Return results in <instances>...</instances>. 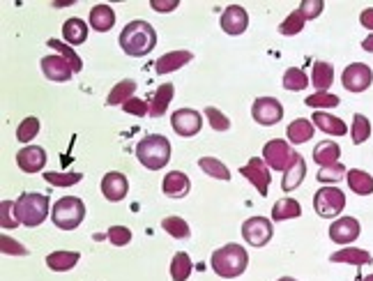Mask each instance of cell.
<instances>
[{"label":"cell","mask_w":373,"mask_h":281,"mask_svg":"<svg viewBox=\"0 0 373 281\" xmlns=\"http://www.w3.org/2000/svg\"><path fill=\"white\" fill-rule=\"evenodd\" d=\"M120 46L131 58H143L157 46V33L147 21H129L120 33Z\"/></svg>","instance_id":"cell-1"},{"label":"cell","mask_w":373,"mask_h":281,"mask_svg":"<svg viewBox=\"0 0 373 281\" xmlns=\"http://www.w3.org/2000/svg\"><path fill=\"white\" fill-rule=\"evenodd\" d=\"M210 265L219 277L224 279H235L240 277L249 265V254L242 244H226L219 247L210 258Z\"/></svg>","instance_id":"cell-2"},{"label":"cell","mask_w":373,"mask_h":281,"mask_svg":"<svg viewBox=\"0 0 373 281\" xmlns=\"http://www.w3.org/2000/svg\"><path fill=\"white\" fill-rule=\"evenodd\" d=\"M136 159L150 171H159L171 161V140L161 134H150L138 140Z\"/></svg>","instance_id":"cell-3"},{"label":"cell","mask_w":373,"mask_h":281,"mask_svg":"<svg viewBox=\"0 0 373 281\" xmlns=\"http://www.w3.org/2000/svg\"><path fill=\"white\" fill-rule=\"evenodd\" d=\"M17 217L28 228L39 226V224L48 217V196L35 194V192L21 194L17 199Z\"/></svg>","instance_id":"cell-4"},{"label":"cell","mask_w":373,"mask_h":281,"mask_svg":"<svg viewBox=\"0 0 373 281\" xmlns=\"http://www.w3.org/2000/svg\"><path fill=\"white\" fill-rule=\"evenodd\" d=\"M51 219L58 228L62 230H74L79 228L83 219H86V203L76 196H65L53 206L51 210Z\"/></svg>","instance_id":"cell-5"},{"label":"cell","mask_w":373,"mask_h":281,"mask_svg":"<svg viewBox=\"0 0 373 281\" xmlns=\"http://www.w3.org/2000/svg\"><path fill=\"white\" fill-rule=\"evenodd\" d=\"M346 208V194L339 187H320L313 196V210L322 219L339 217Z\"/></svg>","instance_id":"cell-6"},{"label":"cell","mask_w":373,"mask_h":281,"mask_svg":"<svg viewBox=\"0 0 373 281\" xmlns=\"http://www.w3.org/2000/svg\"><path fill=\"white\" fill-rule=\"evenodd\" d=\"M263 159L267 166L274 168V171H286V168L293 164L295 150L284 138H272V140H267L263 147Z\"/></svg>","instance_id":"cell-7"},{"label":"cell","mask_w":373,"mask_h":281,"mask_svg":"<svg viewBox=\"0 0 373 281\" xmlns=\"http://www.w3.org/2000/svg\"><path fill=\"white\" fill-rule=\"evenodd\" d=\"M272 235H274V226L265 217H251V219L242 224V237L251 247H265L272 240Z\"/></svg>","instance_id":"cell-8"},{"label":"cell","mask_w":373,"mask_h":281,"mask_svg":"<svg viewBox=\"0 0 373 281\" xmlns=\"http://www.w3.org/2000/svg\"><path fill=\"white\" fill-rule=\"evenodd\" d=\"M251 116L263 127H272V125H277L284 118V107L274 97H258L251 107Z\"/></svg>","instance_id":"cell-9"},{"label":"cell","mask_w":373,"mask_h":281,"mask_svg":"<svg viewBox=\"0 0 373 281\" xmlns=\"http://www.w3.org/2000/svg\"><path fill=\"white\" fill-rule=\"evenodd\" d=\"M341 83H343V88H346L348 93H364V90H367L373 83L371 67L364 65V62H353V65H348L346 69H343Z\"/></svg>","instance_id":"cell-10"},{"label":"cell","mask_w":373,"mask_h":281,"mask_svg":"<svg viewBox=\"0 0 373 281\" xmlns=\"http://www.w3.org/2000/svg\"><path fill=\"white\" fill-rule=\"evenodd\" d=\"M240 173L247 178L253 187L258 189V194L267 196V192H270V182H272V175H270V166L265 164V159L260 157H253L247 161V166L240 168Z\"/></svg>","instance_id":"cell-11"},{"label":"cell","mask_w":373,"mask_h":281,"mask_svg":"<svg viewBox=\"0 0 373 281\" xmlns=\"http://www.w3.org/2000/svg\"><path fill=\"white\" fill-rule=\"evenodd\" d=\"M171 125L175 129V134L178 136H185V138H192L201 132L203 127V118L199 111L194 109H180L175 111L173 118H171Z\"/></svg>","instance_id":"cell-12"},{"label":"cell","mask_w":373,"mask_h":281,"mask_svg":"<svg viewBox=\"0 0 373 281\" xmlns=\"http://www.w3.org/2000/svg\"><path fill=\"white\" fill-rule=\"evenodd\" d=\"M362 233V226L355 217H339L332 226H329V240L336 244H350L355 242Z\"/></svg>","instance_id":"cell-13"},{"label":"cell","mask_w":373,"mask_h":281,"mask_svg":"<svg viewBox=\"0 0 373 281\" xmlns=\"http://www.w3.org/2000/svg\"><path fill=\"white\" fill-rule=\"evenodd\" d=\"M219 24L226 35H242L249 28V14L240 5H228L221 14Z\"/></svg>","instance_id":"cell-14"},{"label":"cell","mask_w":373,"mask_h":281,"mask_svg":"<svg viewBox=\"0 0 373 281\" xmlns=\"http://www.w3.org/2000/svg\"><path fill=\"white\" fill-rule=\"evenodd\" d=\"M42 72L48 81L53 83H65L72 79L74 74V67L69 65V62L62 58V55H46V58H42Z\"/></svg>","instance_id":"cell-15"},{"label":"cell","mask_w":373,"mask_h":281,"mask_svg":"<svg viewBox=\"0 0 373 281\" xmlns=\"http://www.w3.org/2000/svg\"><path fill=\"white\" fill-rule=\"evenodd\" d=\"M17 164L24 173H39L46 166V152L39 145H26L17 152Z\"/></svg>","instance_id":"cell-16"},{"label":"cell","mask_w":373,"mask_h":281,"mask_svg":"<svg viewBox=\"0 0 373 281\" xmlns=\"http://www.w3.org/2000/svg\"><path fill=\"white\" fill-rule=\"evenodd\" d=\"M127 192H129V182H127V178L120 171H111L102 178V194L107 201L111 203L122 201Z\"/></svg>","instance_id":"cell-17"},{"label":"cell","mask_w":373,"mask_h":281,"mask_svg":"<svg viewBox=\"0 0 373 281\" xmlns=\"http://www.w3.org/2000/svg\"><path fill=\"white\" fill-rule=\"evenodd\" d=\"M307 178V161L302 157L300 152H295V159L293 164L284 171V180H281V189L284 192H293V189H298L302 182Z\"/></svg>","instance_id":"cell-18"},{"label":"cell","mask_w":373,"mask_h":281,"mask_svg":"<svg viewBox=\"0 0 373 281\" xmlns=\"http://www.w3.org/2000/svg\"><path fill=\"white\" fill-rule=\"evenodd\" d=\"M173 95H175V88L173 83H161V86L154 90L152 97H150V118H161L168 111V104L173 102Z\"/></svg>","instance_id":"cell-19"},{"label":"cell","mask_w":373,"mask_h":281,"mask_svg":"<svg viewBox=\"0 0 373 281\" xmlns=\"http://www.w3.org/2000/svg\"><path fill=\"white\" fill-rule=\"evenodd\" d=\"M161 189H164V194L168 199H182V196L189 194V189H192V182L182 171H171L161 182Z\"/></svg>","instance_id":"cell-20"},{"label":"cell","mask_w":373,"mask_h":281,"mask_svg":"<svg viewBox=\"0 0 373 281\" xmlns=\"http://www.w3.org/2000/svg\"><path fill=\"white\" fill-rule=\"evenodd\" d=\"M192 51H171V53H164L161 58L154 62V72L157 74H171L175 69L185 67L192 62Z\"/></svg>","instance_id":"cell-21"},{"label":"cell","mask_w":373,"mask_h":281,"mask_svg":"<svg viewBox=\"0 0 373 281\" xmlns=\"http://www.w3.org/2000/svg\"><path fill=\"white\" fill-rule=\"evenodd\" d=\"M311 120H313V127H318L320 132H325V134H329V136H343L348 132L346 123H343L341 118L329 116V114H325V111H316Z\"/></svg>","instance_id":"cell-22"},{"label":"cell","mask_w":373,"mask_h":281,"mask_svg":"<svg viewBox=\"0 0 373 281\" xmlns=\"http://www.w3.org/2000/svg\"><path fill=\"white\" fill-rule=\"evenodd\" d=\"M62 39L67 42L69 46H76V44H83L88 39V26L86 21L79 19V17H72L62 24Z\"/></svg>","instance_id":"cell-23"},{"label":"cell","mask_w":373,"mask_h":281,"mask_svg":"<svg viewBox=\"0 0 373 281\" xmlns=\"http://www.w3.org/2000/svg\"><path fill=\"white\" fill-rule=\"evenodd\" d=\"M90 26L97 33H109L116 26V12L111 5H95L90 10Z\"/></svg>","instance_id":"cell-24"},{"label":"cell","mask_w":373,"mask_h":281,"mask_svg":"<svg viewBox=\"0 0 373 281\" xmlns=\"http://www.w3.org/2000/svg\"><path fill=\"white\" fill-rule=\"evenodd\" d=\"M329 261L332 263H350V265H369L373 263V256L369 254L367 249H357V247H346V249H339L334 251L332 256H329Z\"/></svg>","instance_id":"cell-25"},{"label":"cell","mask_w":373,"mask_h":281,"mask_svg":"<svg viewBox=\"0 0 373 281\" xmlns=\"http://www.w3.org/2000/svg\"><path fill=\"white\" fill-rule=\"evenodd\" d=\"M311 83H313L316 93H327L329 86L334 83V67L329 65V62L316 60L313 72H311Z\"/></svg>","instance_id":"cell-26"},{"label":"cell","mask_w":373,"mask_h":281,"mask_svg":"<svg viewBox=\"0 0 373 281\" xmlns=\"http://www.w3.org/2000/svg\"><path fill=\"white\" fill-rule=\"evenodd\" d=\"M339 157H341V147L339 143H334V140H320V143L313 147V161L320 168L336 164Z\"/></svg>","instance_id":"cell-27"},{"label":"cell","mask_w":373,"mask_h":281,"mask_svg":"<svg viewBox=\"0 0 373 281\" xmlns=\"http://www.w3.org/2000/svg\"><path fill=\"white\" fill-rule=\"evenodd\" d=\"M313 123L311 120H307V118H298V120H293L291 125H288V129H286V136L291 143L295 145H302V143H307V140H311L313 138Z\"/></svg>","instance_id":"cell-28"},{"label":"cell","mask_w":373,"mask_h":281,"mask_svg":"<svg viewBox=\"0 0 373 281\" xmlns=\"http://www.w3.org/2000/svg\"><path fill=\"white\" fill-rule=\"evenodd\" d=\"M81 261L79 251H53V254L46 256V265L53 272H69L76 268V263Z\"/></svg>","instance_id":"cell-29"},{"label":"cell","mask_w":373,"mask_h":281,"mask_svg":"<svg viewBox=\"0 0 373 281\" xmlns=\"http://www.w3.org/2000/svg\"><path fill=\"white\" fill-rule=\"evenodd\" d=\"M300 215H302V206L295 199H281L274 203V208H272V221L298 219Z\"/></svg>","instance_id":"cell-30"},{"label":"cell","mask_w":373,"mask_h":281,"mask_svg":"<svg viewBox=\"0 0 373 281\" xmlns=\"http://www.w3.org/2000/svg\"><path fill=\"white\" fill-rule=\"evenodd\" d=\"M346 180H348V187L353 189L357 196H369V194H373V178H371L367 171L353 168V171H348Z\"/></svg>","instance_id":"cell-31"},{"label":"cell","mask_w":373,"mask_h":281,"mask_svg":"<svg viewBox=\"0 0 373 281\" xmlns=\"http://www.w3.org/2000/svg\"><path fill=\"white\" fill-rule=\"evenodd\" d=\"M134 93H136V81L131 79H125L120 81L118 86H113V90L109 93L107 97V104L109 107H118V104H127L134 97Z\"/></svg>","instance_id":"cell-32"},{"label":"cell","mask_w":373,"mask_h":281,"mask_svg":"<svg viewBox=\"0 0 373 281\" xmlns=\"http://www.w3.org/2000/svg\"><path fill=\"white\" fill-rule=\"evenodd\" d=\"M284 88L291 90V93H300V90H304L309 86V76L304 69L300 67H288L284 72Z\"/></svg>","instance_id":"cell-33"},{"label":"cell","mask_w":373,"mask_h":281,"mask_svg":"<svg viewBox=\"0 0 373 281\" xmlns=\"http://www.w3.org/2000/svg\"><path fill=\"white\" fill-rule=\"evenodd\" d=\"M192 277V258L185 251H178L171 261V279L173 281H187Z\"/></svg>","instance_id":"cell-34"},{"label":"cell","mask_w":373,"mask_h":281,"mask_svg":"<svg viewBox=\"0 0 373 281\" xmlns=\"http://www.w3.org/2000/svg\"><path fill=\"white\" fill-rule=\"evenodd\" d=\"M199 166L201 171L210 175V178H217V180H230V171L224 161L215 159V157H201L199 159Z\"/></svg>","instance_id":"cell-35"},{"label":"cell","mask_w":373,"mask_h":281,"mask_svg":"<svg viewBox=\"0 0 373 281\" xmlns=\"http://www.w3.org/2000/svg\"><path fill=\"white\" fill-rule=\"evenodd\" d=\"M161 228L171 237H175V240H185V237H189V233H192L189 224L182 219V217H166V219L161 221Z\"/></svg>","instance_id":"cell-36"},{"label":"cell","mask_w":373,"mask_h":281,"mask_svg":"<svg viewBox=\"0 0 373 281\" xmlns=\"http://www.w3.org/2000/svg\"><path fill=\"white\" fill-rule=\"evenodd\" d=\"M348 175V168L341 164V161H336V164L332 166H322L318 168V182H322V185H334V182H341L343 178Z\"/></svg>","instance_id":"cell-37"},{"label":"cell","mask_w":373,"mask_h":281,"mask_svg":"<svg viewBox=\"0 0 373 281\" xmlns=\"http://www.w3.org/2000/svg\"><path fill=\"white\" fill-rule=\"evenodd\" d=\"M46 44L51 46V48H55V51H58V55H62V58H65V60L69 62V65L74 67V74H76V72H81V69H83V60L79 58V55L74 53V48L69 46L67 42H60V39H48Z\"/></svg>","instance_id":"cell-38"},{"label":"cell","mask_w":373,"mask_h":281,"mask_svg":"<svg viewBox=\"0 0 373 281\" xmlns=\"http://www.w3.org/2000/svg\"><path fill=\"white\" fill-rule=\"evenodd\" d=\"M350 136H353V143L355 145H362L364 140H369V136H371V123H369L367 116L355 114L353 127H350Z\"/></svg>","instance_id":"cell-39"},{"label":"cell","mask_w":373,"mask_h":281,"mask_svg":"<svg viewBox=\"0 0 373 281\" xmlns=\"http://www.w3.org/2000/svg\"><path fill=\"white\" fill-rule=\"evenodd\" d=\"M307 107H311L316 111H322V109H334L339 107V97L332 95V93H313L307 97Z\"/></svg>","instance_id":"cell-40"},{"label":"cell","mask_w":373,"mask_h":281,"mask_svg":"<svg viewBox=\"0 0 373 281\" xmlns=\"http://www.w3.org/2000/svg\"><path fill=\"white\" fill-rule=\"evenodd\" d=\"M19 217H17V201H3L0 203V226L7 228H17L19 226Z\"/></svg>","instance_id":"cell-41"},{"label":"cell","mask_w":373,"mask_h":281,"mask_svg":"<svg viewBox=\"0 0 373 281\" xmlns=\"http://www.w3.org/2000/svg\"><path fill=\"white\" fill-rule=\"evenodd\" d=\"M44 180L48 182V185H53V187H72V185H76V182L83 180V173H53V171H46Z\"/></svg>","instance_id":"cell-42"},{"label":"cell","mask_w":373,"mask_h":281,"mask_svg":"<svg viewBox=\"0 0 373 281\" xmlns=\"http://www.w3.org/2000/svg\"><path fill=\"white\" fill-rule=\"evenodd\" d=\"M302 28H304V17L300 14V10H295L293 14H288L284 19V24L279 26V33L286 35V37H291V35L302 33Z\"/></svg>","instance_id":"cell-43"},{"label":"cell","mask_w":373,"mask_h":281,"mask_svg":"<svg viewBox=\"0 0 373 281\" xmlns=\"http://www.w3.org/2000/svg\"><path fill=\"white\" fill-rule=\"evenodd\" d=\"M37 134H39L37 118H26V120H21V125L17 127V138L21 140V143H30Z\"/></svg>","instance_id":"cell-44"},{"label":"cell","mask_w":373,"mask_h":281,"mask_svg":"<svg viewBox=\"0 0 373 281\" xmlns=\"http://www.w3.org/2000/svg\"><path fill=\"white\" fill-rule=\"evenodd\" d=\"M206 118H208L210 127H212L215 132H228V129H230V120H228V116H224L219 109L208 107V109H206Z\"/></svg>","instance_id":"cell-45"},{"label":"cell","mask_w":373,"mask_h":281,"mask_svg":"<svg viewBox=\"0 0 373 281\" xmlns=\"http://www.w3.org/2000/svg\"><path fill=\"white\" fill-rule=\"evenodd\" d=\"M107 237L111 240V244H116V247H125V244L131 242V230L127 226H111Z\"/></svg>","instance_id":"cell-46"},{"label":"cell","mask_w":373,"mask_h":281,"mask_svg":"<svg viewBox=\"0 0 373 281\" xmlns=\"http://www.w3.org/2000/svg\"><path fill=\"white\" fill-rule=\"evenodd\" d=\"M300 14L304 17V21H309V19H318L320 14H322V10H325V3L322 0H304L300 7Z\"/></svg>","instance_id":"cell-47"},{"label":"cell","mask_w":373,"mask_h":281,"mask_svg":"<svg viewBox=\"0 0 373 281\" xmlns=\"http://www.w3.org/2000/svg\"><path fill=\"white\" fill-rule=\"evenodd\" d=\"M122 109H125V114L136 116V118H143V116L150 114V104L143 102V100H138V97H131L129 102L122 104Z\"/></svg>","instance_id":"cell-48"},{"label":"cell","mask_w":373,"mask_h":281,"mask_svg":"<svg viewBox=\"0 0 373 281\" xmlns=\"http://www.w3.org/2000/svg\"><path fill=\"white\" fill-rule=\"evenodd\" d=\"M0 249H3V254L7 256H28V249L24 244H19L17 240H12V237L7 235L0 237Z\"/></svg>","instance_id":"cell-49"},{"label":"cell","mask_w":373,"mask_h":281,"mask_svg":"<svg viewBox=\"0 0 373 281\" xmlns=\"http://www.w3.org/2000/svg\"><path fill=\"white\" fill-rule=\"evenodd\" d=\"M178 5V0H150V7L154 12H173Z\"/></svg>","instance_id":"cell-50"},{"label":"cell","mask_w":373,"mask_h":281,"mask_svg":"<svg viewBox=\"0 0 373 281\" xmlns=\"http://www.w3.org/2000/svg\"><path fill=\"white\" fill-rule=\"evenodd\" d=\"M360 24L364 28H369V30H373V7H367V10L360 14Z\"/></svg>","instance_id":"cell-51"},{"label":"cell","mask_w":373,"mask_h":281,"mask_svg":"<svg viewBox=\"0 0 373 281\" xmlns=\"http://www.w3.org/2000/svg\"><path fill=\"white\" fill-rule=\"evenodd\" d=\"M362 48H364V51H369V53H373V33L369 35V37H367V39H364V42H362Z\"/></svg>","instance_id":"cell-52"},{"label":"cell","mask_w":373,"mask_h":281,"mask_svg":"<svg viewBox=\"0 0 373 281\" xmlns=\"http://www.w3.org/2000/svg\"><path fill=\"white\" fill-rule=\"evenodd\" d=\"M277 281H298V279H293V277H281V279H277Z\"/></svg>","instance_id":"cell-53"},{"label":"cell","mask_w":373,"mask_h":281,"mask_svg":"<svg viewBox=\"0 0 373 281\" xmlns=\"http://www.w3.org/2000/svg\"><path fill=\"white\" fill-rule=\"evenodd\" d=\"M362 281H373V275H367V277H362Z\"/></svg>","instance_id":"cell-54"}]
</instances>
